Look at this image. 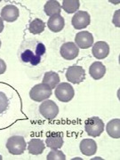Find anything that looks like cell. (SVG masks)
<instances>
[{
	"label": "cell",
	"instance_id": "6da1fadb",
	"mask_svg": "<svg viewBox=\"0 0 120 160\" xmlns=\"http://www.w3.org/2000/svg\"><path fill=\"white\" fill-rule=\"evenodd\" d=\"M46 53V46L38 39H26L21 44L18 51L20 60L32 66H37L41 62V58Z\"/></svg>",
	"mask_w": 120,
	"mask_h": 160
},
{
	"label": "cell",
	"instance_id": "ffe728a7",
	"mask_svg": "<svg viewBox=\"0 0 120 160\" xmlns=\"http://www.w3.org/2000/svg\"><path fill=\"white\" fill-rule=\"evenodd\" d=\"M107 133L111 138L119 139L120 138V120L118 118L109 121L106 126Z\"/></svg>",
	"mask_w": 120,
	"mask_h": 160
},
{
	"label": "cell",
	"instance_id": "8992f818",
	"mask_svg": "<svg viewBox=\"0 0 120 160\" xmlns=\"http://www.w3.org/2000/svg\"><path fill=\"white\" fill-rule=\"evenodd\" d=\"M40 114L46 119H54L59 114V108L53 101L46 100L39 106Z\"/></svg>",
	"mask_w": 120,
	"mask_h": 160
},
{
	"label": "cell",
	"instance_id": "ba28073f",
	"mask_svg": "<svg viewBox=\"0 0 120 160\" xmlns=\"http://www.w3.org/2000/svg\"><path fill=\"white\" fill-rule=\"evenodd\" d=\"M71 22L76 29H86L91 22L90 14L86 11H78L72 17Z\"/></svg>",
	"mask_w": 120,
	"mask_h": 160
},
{
	"label": "cell",
	"instance_id": "2e32d148",
	"mask_svg": "<svg viewBox=\"0 0 120 160\" xmlns=\"http://www.w3.org/2000/svg\"><path fill=\"white\" fill-rule=\"evenodd\" d=\"M89 73L94 80L101 79L106 73V67L101 62H95L90 66Z\"/></svg>",
	"mask_w": 120,
	"mask_h": 160
},
{
	"label": "cell",
	"instance_id": "83f0119b",
	"mask_svg": "<svg viewBox=\"0 0 120 160\" xmlns=\"http://www.w3.org/2000/svg\"><path fill=\"white\" fill-rule=\"evenodd\" d=\"M0 47H1V40H0Z\"/></svg>",
	"mask_w": 120,
	"mask_h": 160
},
{
	"label": "cell",
	"instance_id": "52a82bcc",
	"mask_svg": "<svg viewBox=\"0 0 120 160\" xmlns=\"http://www.w3.org/2000/svg\"><path fill=\"white\" fill-rule=\"evenodd\" d=\"M66 78L72 84H80L86 79V71L81 66L73 65L66 71Z\"/></svg>",
	"mask_w": 120,
	"mask_h": 160
},
{
	"label": "cell",
	"instance_id": "cb8c5ba5",
	"mask_svg": "<svg viewBox=\"0 0 120 160\" xmlns=\"http://www.w3.org/2000/svg\"><path fill=\"white\" fill-rule=\"evenodd\" d=\"M9 105V100L6 95V93L0 92V114L5 112Z\"/></svg>",
	"mask_w": 120,
	"mask_h": 160
},
{
	"label": "cell",
	"instance_id": "4fadbf2b",
	"mask_svg": "<svg viewBox=\"0 0 120 160\" xmlns=\"http://www.w3.org/2000/svg\"><path fill=\"white\" fill-rule=\"evenodd\" d=\"M46 143L47 147L51 148L52 149H61L64 143L62 133L50 132V134H48V136L46 138Z\"/></svg>",
	"mask_w": 120,
	"mask_h": 160
},
{
	"label": "cell",
	"instance_id": "9a60e30c",
	"mask_svg": "<svg viewBox=\"0 0 120 160\" xmlns=\"http://www.w3.org/2000/svg\"><path fill=\"white\" fill-rule=\"evenodd\" d=\"M47 26L49 29L52 32H60L62 31L65 26V21L62 16L59 15H54L49 18L47 22Z\"/></svg>",
	"mask_w": 120,
	"mask_h": 160
},
{
	"label": "cell",
	"instance_id": "3957f363",
	"mask_svg": "<svg viewBox=\"0 0 120 160\" xmlns=\"http://www.w3.org/2000/svg\"><path fill=\"white\" fill-rule=\"evenodd\" d=\"M55 97L60 102H69L75 95V91L71 85L69 83H61L55 87Z\"/></svg>",
	"mask_w": 120,
	"mask_h": 160
},
{
	"label": "cell",
	"instance_id": "7a4b0ae2",
	"mask_svg": "<svg viewBox=\"0 0 120 160\" xmlns=\"http://www.w3.org/2000/svg\"><path fill=\"white\" fill-rule=\"evenodd\" d=\"M85 130L91 137H99L104 131V123L98 117H92L85 123Z\"/></svg>",
	"mask_w": 120,
	"mask_h": 160
},
{
	"label": "cell",
	"instance_id": "d4e9b609",
	"mask_svg": "<svg viewBox=\"0 0 120 160\" xmlns=\"http://www.w3.org/2000/svg\"><path fill=\"white\" fill-rule=\"evenodd\" d=\"M6 62H5L2 59H0V75L4 74V73L6 72Z\"/></svg>",
	"mask_w": 120,
	"mask_h": 160
},
{
	"label": "cell",
	"instance_id": "8fae6325",
	"mask_svg": "<svg viewBox=\"0 0 120 160\" xmlns=\"http://www.w3.org/2000/svg\"><path fill=\"white\" fill-rule=\"evenodd\" d=\"M20 15L19 9L13 5H7L1 10V18L7 22H15Z\"/></svg>",
	"mask_w": 120,
	"mask_h": 160
},
{
	"label": "cell",
	"instance_id": "5bb4252c",
	"mask_svg": "<svg viewBox=\"0 0 120 160\" xmlns=\"http://www.w3.org/2000/svg\"><path fill=\"white\" fill-rule=\"evenodd\" d=\"M80 151L86 156H92L97 151V144L92 139H84L81 141L79 145Z\"/></svg>",
	"mask_w": 120,
	"mask_h": 160
},
{
	"label": "cell",
	"instance_id": "9c48e42d",
	"mask_svg": "<svg viewBox=\"0 0 120 160\" xmlns=\"http://www.w3.org/2000/svg\"><path fill=\"white\" fill-rule=\"evenodd\" d=\"M75 42L78 47L88 49L93 45V37L92 34L88 31H80L76 35Z\"/></svg>",
	"mask_w": 120,
	"mask_h": 160
},
{
	"label": "cell",
	"instance_id": "277c9868",
	"mask_svg": "<svg viewBox=\"0 0 120 160\" xmlns=\"http://www.w3.org/2000/svg\"><path fill=\"white\" fill-rule=\"evenodd\" d=\"M26 142L22 136H12L6 142V149L12 155H22L26 149Z\"/></svg>",
	"mask_w": 120,
	"mask_h": 160
},
{
	"label": "cell",
	"instance_id": "4316f807",
	"mask_svg": "<svg viewBox=\"0 0 120 160\" xmlns=\"http://www.w3.org/2000/svg\"><path fill=\"white\" fill-rule=\"evenodd\" d=\"M2 159V157H1V156H0V160Z\"/></svg>",
	"mask_w": 120,
	"mask_h": 160
},
{
	"label": "cell",
	"instance_id": "ac0fdd59",
	"mask_svg": "<svg viewBox=\"0 0 120 160\" xmlns=\"http://www.w3.org/2000/svg\"><path fill=\"white\" fill-rule=\"evenodd\" d=\"M42 84L50 87L51 89H54L60 84V77L53 71H48L44 76Z\"/></svg>",
	"mask_w": 120,
	"mask_h": 160
},
{
	"label": "cell",
	"instance_id": "d6986e66",
	"mask_svg": "<svg viewBox=\"0 0 120 160\" xmlns=\"http://www.w3.org/2000/svg\"><path fill=\"white\" fill-rule=\"evenodd\" d=\"M44 11L46 15L51 16V17L54 15H59L62 12V6L57 1L50 0L46 3V5L44 6Z\"/></svg>",
	"mask_w": 120,
	"mask_h": 160
},
{
	"label": "cell",
	"instance_id": "e0dca14e",
	"mask_svg": "<svg viewBox=\"0 0 120 160\" xmlns=\"http://www.w3.org/2000/svg\"><path fill=\"white\" fill-rule=\"evenodd\" d=\"M46 145L40 139H31L29 142L28 150L30 154L40 155L45 150Z\"/></svg>",
	"mask_w": 120,
	"mask_h": 160
},
{
	"label": "cell",
	"instance_id": "603a6c76",
	"mask_svg": "<svg viewBox=\"0 0 120 160\" xmlns=\"http://www.w3.org/2000/svg\"><path fill=\"white\" fill-rule=\"evenodd\" d=\"M47 160H65L66 159V156L64 155L62 151L61 150H57V149H52L50 151L47 157H46Z\"/></svg>",
	"mask_w": 120,
	"mask_h": 160
},
{
	"label": "cell",
	"instance_id": "7402d4cb",
	"mask_svg": "<svg viewBox=\"0 0 120 160\" xmlns=\"http://www.w3.org/2000/svg\"><path fill=\"white\" fill-rule=\"evenodd\" d=\"M79 0H63L62 8L68 13H73L79 9Z\"/></svg>",
	"mask_w": 120,
	"mask_h": 160
},
{
	"label": "cell",
	"instance_id": "484cf974",
	"mask_svg": "<svg viewBox=\"0 0 120 160\" xmlns=\"http://www.w3.org/2000/svg\"><path fill=\"white\" fill-rule=\"evenodd\" d=\"M4 29V22H3V19L0 17V33L3 31Z\"/></svg>",
	"mask_w": 120,
	"mask_h": 160
},
{
	"label": "cell",
	"instance_id": "30bf717a",
	"mask_svg": "<svg viewBox=\"0 0 120 160\" xmlns=\"http://www.w3.org/2000/svg\"><path fill=\"white\" fill-rule=\"evenodd\" d=\"M60 52H61L62 57L64 58L65 60L69 61V60H73L78 55L79 49L73 42H67L61 46Z\"/></svg>",
	"mask_w": 120,
	"mask_h": 160
},
{
	"label": "cell",
	"instance_id": "5b68a950",
	"mask_svg": "<svg viewBox=\"0 0 120 160\" xmlns=\"http://www.w3.org/2000/svg\"><path fill=\"white\" fill-rule=\"evenodd\" d=\"M52 95V89L44 84L36 85L29 92V97L35 102H44Z\"/></svg>",
	"mask_w": 120,
	"mask_h": 160
},
{
	"label": "cell",
	"instance_id": "44dd1931",
	"mask_svg": "<svg viewBox=\"0 0 120 160\" xmlns=\"http://www.w3.org/2000/svg\"><path fill=\"white\" fill-rule=\"evenodd\" d=\"M46 28V23L44 22L41 19H35L29 24V30L30 33L34 35H38L42 33Z\"/></svg>",
	"mask_w": 120,
	"mask_h": 160
},
{
	"label": "cell",
	"instance_id": "7c38bea8",
	"mask_svg": "<svg viewBox=\"0 0 120 160\" xmlns=\"http://www.w3.org/2000/svg\"><path fill=\"white\" fill-rule=\"evenodd\" d=\"M92 53L96 59H105L109 53V46L104 41H98L93 46Z\"/></svg>",
	"mask_w": 120,
	"mask_h": 160
}]
</instances>
